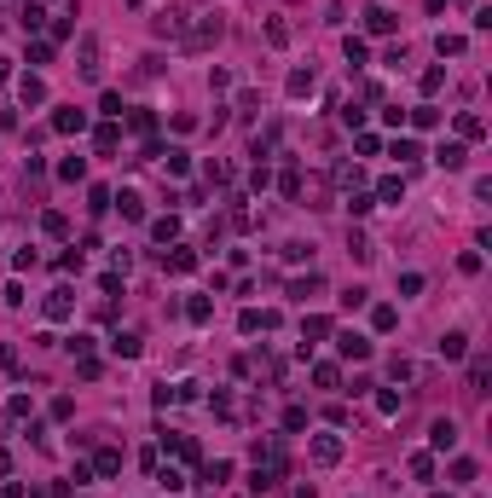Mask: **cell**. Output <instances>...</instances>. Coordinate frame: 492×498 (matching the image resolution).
Returning <instances> with one entry per match:
<instances>
[{
	"instance_id": "27",
	"label": "cell",
	"mask_w": 492,
	"mask_h": 498,
	"mask_svg": "<svg viewBox=\"0 0 492 498\" xmlns=\"http://www.w3.org/2000/svg\"><path fill=\"white\" fill-rule=\"evenodd\" d=\"M116 122H105V127H98V134H93V145H98V157H110V151H116Z\"/></svg>"
},
{
	"instance_id": "29",
	"label": "cell",
	"mask_w": 492,
	"mask_h": 498,
	"mask_svg": "<svg viewBox=\"0 0 492 498\" xmlns=\"http://www.w3.org/2000/svg\"><path fill=\"white\" fill-rule=\"evenodd\" d=\"M93 470H98V475H116V470H122V452H116V446H105V452L93 458Z\"/></svg>"
},
{
	"instance_id": "13",
	"label": "cell",
	"mask_w": 492,
	"mask_h": 498,
	"mask_svg": "<svg viewBox=\"0 0 492 498\" xmlns=\"http://www.w3.org/2000/svg\"><path fill=\"white\" fill-rule=\"evenodd\" d=\"M53 127H58V134H81V127H87V110H76V105H64L58 116H53Z\"/></svg>"
},
{
	"instance_id": "4",
	"label": "cell",
	"mask_w": 492,
	"mask_h": 498,
	"mask_svg": "<svg viewBox=\"0 0 492 498\" xmlns=\"http://www.w3.org/2000/svg\"><path fill=\"white\" fill-rule=\"evenodd\" d=\"M429 446H434V452H452V446H457V423H452V417H434V423H429Z\"/></svg>"
},
{
	"instance_id": "54",
	"label": "cell",
	"mask_w": 492,
	"mask_h": 498,
	"mask_svg": "<svg viewBox=\"0 0 492 498\" xmlns=\"http://www.w3.org/2000/svg\"><path fill=\"white\" fill-rule=\"evenodd\" d=\"M353 151H359V157H376V151H383V139H376V134H359Z\"/></svg>"
},
{
	"instance_id": "22",
	"label": "cell",
	"mask_w": 492,
	"mask_h": 498,
	"mask_svg": "<svg viewBox=\"0 0 492 498\" xmlns=\"http://www.w3.org/2000/svg\"><path fill=\"white\" fill-rule=\"evenodd\" d=\"M110 208H122V220H145V203L134 191H122V197H110Z\"/></svg>"
},
{
	"instance_id": "46",
	"label": "cell",
	"mask_w": 492,
	"mask_h": 498,
	"mask_svg": "<svg viewBox=\"0 0 492 498\" xmlns=\"http://www.w3.org/2000/svg\"><path fill=\"white\" fill-rule=\"evenodd\" d=\"M191 267H197L191 249H174V255H168V272H191Z\"/></svg>"
},
{
	"instance_id": "56",
	"label": "cell",
	"mask_w": 492,
	"mask_h": 498,
	"mask_svg": "<svg viewBox=\"0 0 492 498\" xmlns=\"http://www.w3.org/2000/svg\"><path fill=\"white\" fill-rule=\"evenodd\" d=\"M249 186H255V191H267V186H272V168H267V163H255V174H249Z\"/></svg>"
},
{
	"instance_id": "21",
	"label": "cell",
	"mask_w": 492,
	"mask_h": 498,
	"mask_svg": "<svg viewBox=\"0 0 492 498\" xmlns=\"http://www.w3.org/2000/svg\"><path fill=\"white\" fill-rule=\"evenodd\" d=\"M336 186H342V191H359V186H365V168H359V163H342V168H336Z\"/></svg>"
},
{
	"instance_id": "10",
	"label": "cell",
	"mask_w": 492,
	"mask_h": 498,
	"mask_svg": "<svg viewBox=\"0 0 492 498\" xmlns=\"http://www.w3.org/2000/svg\"><path fill=\"white\" fill-rule=\"evenodd\" d=\"M41 308H46V319H70V313H76V296H70V290L58 284V290H53V296L41 301Z\"/></svg>"
},
{
	"instance_id": "12",
	"label": "cell",
	"mask_w": 492,
	"mask_h": 498,
	"mask_svg": "<svg viewBox=\"0 0 492 498\" xmlns=\"http://www.w3.org/2000/svg\"><path fill=\"white\" fill-rule=\"evenodd\" d=\"M440 359H469V336L464 330H446V336H440Z\"/></svg>"
},
{
	"instance_id": "34",
	"label": "cell",
	"mask_w": 492,
	"mask_h": 498,
	"mask_svg": "<svg viewBox=\"0 0 492 498\" xmlns=\"http://www.w3.org/2000/svg\"><path fill=\"white\" fill-rule=\"evenodd\" d=\"M348 255H353V261H371L376 249H371V238H365V232H348Z\"/></svg>"
},
{
	"instance_id": "26",
	"label": "cell",
	"mask_w": 492,
	"mask_h": 498,
	"mask_svg": "<svg viewBox=\"0 0 492 498\" xmlns=\"http://www.w3.org/2000/svg\"><path fill=\"white\" fill-rule=\"evenodd\" d=\"M405 122H412V127H440V110L434 105H417V110H405Z\"/></svg>"
},
{
	"instance_id": "39",
	"label": "cell",
	"mask_w": 492,
	"mask_h": 498,
	"mask_svg": "<svg viewBox=\"0 0 492 498\" xmlns=\"http://www.w3.org/2000/svg\"><path fill=\"white\" fill-rule=\"evenodd\" d=\"M226 475H232V463H226V458H215V463H209V470H203V481H209V487H220Z\"/></svg>"
},
{
	"instance_id": "51",
	"label": "cell",
	"mask_w": 492,
	"mask_h": 498,
	"mask_svg": "<svg viewBox=\"0 0 492 498\" xmlns=\"http://www.w3.org/2000/svg\"><path fill=\"white\" fill-rule=\"evenodd\" d=\"M238 110L243 116H261V93H238Z\"/></svg>"
},
{
	"instance_id": "61",
	"label": "cell",
	"mask_w": 492,
	"mask_h": 498,
	"mask_svg": "<svg viewBox=\"0 0 492 498\" xmlns=\"http://www.w3.org/2000/svg\"><path fill=\"white\" fill-rule=\"evenodd\" d=\"M457 6H469V0H457Z\"/></svg>"
},
{
	"instance_id": "30",
	"label": "cell",
	"mask_w": 492,
	"mask_h": 498,
	"mask_svg": "<svg viewBox=\"0 0 492 498\" xmlns=\"http://www.w3.org/2000/svg\"><path fill=\"white\" fill-rule=\"evenodd\" d=\"M58 180H87V163H81V157H64V163H58Z\"/></svg>"
},
{
	"instance_id": "5",
	"label": "cell",
	"mask_w": 492,
	"mask_h": 498,
	"mask_svg": "<svg viewBox=\"0 0 492 498\" xmlns=\"http://www.w3.org/2000/svg\"><path fill=\"white\" fill-rule=\"evenodd\" d=\"M307 452H313V463H342V441H336V435H313V441H307Z\"/></svg>"
},
{
	"instance_id": "57",
	"label": "cell",
	"mask_w": 492,
	"mask_h": 498,
	"mask_svg": "<svg viewBox=\"0 0 492 498\" xmlns=\"http://www.w3.org/2000/svg\"><path fill=\"white\" fill-rule=\"evenodd\" d=\"M267 41H272V46H290V29H284V24L272 18V24H267Z\"/></svg>"
},
{
	"instance_id": "47",
	"label": "cell",
	"mask_w": 492,
	"mask_h": 498,
	"mask_svg": "<svg viewBox=\"0 0 492 498\" xmlns=\"http://www.w3.org/2000/svg\"><path fill=\"white\" fill-rule=\"evenodd\" d=\"M412 475L429 481V475H434V458H429V452H412Z\"/></svg>"
},
{
	"instance_id": "60",
	"label": "cell",
	"mask_w": 492,
	"mask_h": 498,
	"mask_svg": "<svg viewBox=\"0 0 492 498\" xmlns=\"http://www.w3.org/2000/svg\"><path fill=\"white\" fill-rule=\"evenodd\" d=\"M440 6H446V0H429V12H440Z\"/></svg>"
},
{
	"instance_id": "1",
	"label": "cell",
	"mask_w": 492,
	"mask_h": 498,
	"mask_svg": "<svg viewBox=\"0 0 492 498\" xmlns=\"http://www.w3.org/2000/svg\"><path fill=\"white\" fill-rule=\"evenodd\" d=\"M226 35V24H220V12H209V18H197L191 29H186V41H179V46H186V53H203V46H215Z\"/></svg>"
},
{
	"instance_id": "52",
	"label": "cell",
	"mask_w": 492,
	"mask_h": 498,
	"mask_svg": "<svg viewBox=\"0 0 492 498\" xmlns=\"http://www.w3.org/2000/svg\"><path fill=\"white\" fill-rule=\"evenodd\" d=\"M87 197H93V203H87V208H93V215H105V208H110V191H105V186H93V191H87Z\"/></svg>"
},
{
	"instance_id": "35",
	"label": "cell",
	"mask_w": 492,
	"mask_h": 498,
	"mask_svg": "<svg viewBox=\"0 0 492 498\" xmlns=\"http://www.w3.org/2000/svg\"><path fill=\"white\" fill-rule=\"evenodd\" d=\"M278 255H284V261H313V244H301V238H290V244L278 249Z\"/></svg>"
},
{
	"instance_id": "24",
	"label": "cell",
	"mask_w": 492,
	"mask_h": 498,
	"mask_svg": "<svg viewBox=\"0 0 492 498\" xmlns=\"http://www.w3.org/2000/svg\"><path fill=\"white\" fill-rule=\"evenodd\" d=\"M110 348H116L122 359H139V336H134V330H116V336H110Z\"/></svg>"
},
{
	"instance_id": "38",
	"label": "cell",
	"mask_w": 492,
	"mask_h": 498,
	"mask_svg": "<svg viewBox=\"0 0 492 498\" xmlns=\"http://www.w3.org/2000/svg\"><path fill=\"white\" fill-rule=\"evenodd\" d=\"M98 110H105V122H116L128 105H122V93H105V99H98Z\"/></svg>"
},
{
	"instance_id": "43",
	"label": "cell",
	"mask_w": 492,
	"mask_h": 498,
	"mask_svg": "<svg viewBox=\"0 0 492 498\" xmlns=\"http://www.w3.org/2000/svg\"><path fill=\"white\" fill-rule=\"evenodd\" d=\"M313 382H319V389H336L342 371H336V365H313Z\"/></svg>"
},
{
	"instance_id": "36",
	"label": "cell",
	"mask_w": 492,
	"mask_h": 498,
	"mask_svg": "<svg viewBox=\"0 0 492 498\" xmlns=\"http://www.w3.org/2000/svg\"><path fill=\"white\" fill-rule=\"evenodd\" d=\"M417 87H423V93H440V87H446V70H440V64H434V70H423Z\"/></svg>"
},
{
	"instance_id": "11",
	"label": "cell",
	"mask_w": 492,
	"mask_h": 498,
	"mask_svg": "<svg viewBox=\"0 0 492 498\" xmlns=\"http://www.w3.org/2000/svg\"><path fill=\"white\" fill-rule=\"evenodd\" d=\"M238 330H243V336H255V330H278V313H255V308H243Z\"/></svg>"
},
{
	"instance_id": "31",
	"label": "cell",
	"mask_w": 492,
	"mask_h": 498,
	"mask_svg": "<svg viewBox=\"0 0 492 498\" xmlns=\"http://www.w3.org/2000/svg\"><path fill=\"white\" fill-rule=\"evenodd\" d=\"M41 232H46V238H64V232H70V220H64L58 208H46V215H41Z\"/></svg>"
},
{
	"instance_id": "55",
	"label": "cell",
	"mask_w": 492,
	"mask_h": 498,
	"mask_svg": "<svg viewBox=\"0 0 492 498\" xmlns=\"http://www.w3.org/2000/svg\"><path fill=\"white\" fill-rule=\"evenodd\" d=\"M157 481H162V487H168V492H186V475H179V470H162Z\"/></svg>"
},
{
	"instance_id": "28",
	"label": "cell",
	"mask_w": 492,
	"mask_h": 498,
	"mask_svg": "<svg viewBox=\"0 0 492 498\" xmlns=\"http://www.w3.org/2000/svg\"><path fill=\"white\" fill-rule=\"evenodd\" d=\"M388 157H394V163H417V139H394V145H388Z\"/></svg>"
},
{
	"instance_id": "16",
	"label": "cell",
	"mask_w": 492,
	"mask_h": 498,
	"mask_svg": "<svg viewBox=\"0 0 492 498\" xmlns=\"http://www.w3.org/2000/svg\"><path fill=\"white\" fill-rule=\"evenodd\" d=\"M313 87H319L313 70H290V99H313Z\"/></svg>"
},
{
	"instance_id": "58",
	"label": "cell",
	"mask_w": 492,
	"mask_h": 498,
	"mask_svg": "<svg viewBox=\"0 0 492 498\" xmlns=\"http://www.w3.org/2000/svg\"><path fill=\"white\" fill-rule=\"evenodd\" d=\"M0 82H12V58H0Z\"/></svg>"
},
{
	"instance_id": "23",
	"label": "cell",
	"mask_w": 492,
	"mask_h": 498,
	"mask_svg": "<svg viewBox=\"0 0 492 498\" xmlns=\"http://www.w3.org/2000/svg\"><path fill=\"white\" fill-rule=\"evenodd\" d=\"M319 290H324L319 272H307V278H295V284H290V296H295V301H307V296H319Z\"/></svg>"
},
{
	"instance_id": "25",
	"label": "cell",
	"mask_w": 492,
	"mask_h": 498,
	"mask_svg": "<svg viewBox=\"0 0 492 498\" xmlns=\"http://www.w3.org/2000/svg\"><path fill=\"white\" fill-rule=\"evenodd\" d=\"M151 238H157V244H174V238H179V220H174V215L151 220Z\"/></svg>"
},
{
	"instance_id": "53",
	"label": "cell",
	"mask_w": 492,
	"mask_h": 498,
	"mask_svg": "<svg viewBox=\"0 0 492 498\" xmlns=\"http://www.w3.org/2000/svg\"><path fill=\"white\" fill-rule=\"evenodd\" d=\"M365 301H371V290H359V284H353V290H342V308H365Z\"/></svg>"
},
{
	"instance_id": "33",
	"label": "cell",
	"mask_w": 492,
	"mask_h": 498,
	"mask_svg": "<svg viewBox=\"0 0 492 498\" xmlns=\"http://www.w3.org/2000/svg\"><path fill=\"white\" fill-rule=\"evenodd\" d=\"M371 325H376V330H394V325H400V308H388V301H383V308H371Z\"/></svg>"
},
{
	"instance_id": "14",
	"label": "cell",
	"mask_w": 492,
	"mask_h": 498,
	"mask_svg": "<svg viewBox=\"0 0 492 498\" xmlns=\"http://www.w3.org/2000/svg\"><path fill=\"white\" fill-rule=\"evenodd\" d=\"M464 157H469V151H464V139H446V145L434 151V163H440V168L452 174V168H464Z\"/></svg>"
},
{
	"instance_id": "59",
	"label": "cell",
	"mask_w": 492,
	"mask_h": 498,
	"mask_svg": "<svg viewBox=\"0 0 492 498\" xmlns=\"http://www.w3.org/2000/svg\"><path fill=\"white\" fill-rule=\"evenodd\" d=\"M6 470H12V458H6V446H0V475H6Z\"/></svg>"
},
{
	"instance_id": "9",
	"label": "cell",
	"mask_w": 492,
	"mask_h": 498,
	"mask_svg": "<svg viewBox=\"0 0 492 498\" xmlns=\"http://www.w3.org/2000/svg\"><path fill=\"white\" fill-rule=\"evenodd\" d=\"M486 382H492V359L475 353V359H469V394H486Z\"/></svg>"
},
{
	"instance_id": "17",
	"label": "cell",
	"mask_w": 492,
	"mask_h": 498,
	"mask_svg": "<svg viewBox=\"0 0 492 498\" xmlns=\"http://www.w3.org/2000/svg\"><path fill=\"white\" fill-rule=\"evenodd\" d=\"M18 99H24V105H46V82H41V75H24V82H18Z\"/></svg>"
},
{
	"instance_id": "15",
	"label": "cell",
	"mask_w": 492,
	"mask_h": 498,
	"mask_svg": "<svg viewBox=\"0 0 492 498\" xmlns=\"http://www.w3.org/2000/svg\"><path fill=\"white\" fill-rule=\"evenodd\" d=\"M394 24H400V18H394L388 6H371V12H365V29H371V35H394Z\"/></svg>"
},
{
	"instance_id": "45",
	"label": "cell",
	"mask_w": 492,
	"mask_h": 498,
	"mask_svg": "<svg viewBox=\"0 0 492 498\" xmlns=\"http://www.w3.org/2000/svg\"><path fill=\"white\" fill-rule=\"evenodd\" d=\"M342 53H348V64H365L371 53H365V41H359V35H348V41H342Z\"/></svg>"
},
{
	"instance_id": "18",
	"label": "cell",
	"mask_w": 492,
	"mask_h": 498,
	"mask_svg": "<svg viewBox=\"0 0 492 498\" xmlns=\"http://www.w3.org/2000/svg\"><path fill=\"white\" fill-rule=\"evenodd\" d=\"M371 197H376V203H400V197H405V180H400V174H388V180L376 186Z\"/></svg>"
},
{
	"instance_id": "42",
	"label": "cell",
	"mask_w": 492,
	"mask_h": 498,
	"mask_svg": "<svg viewBox=\"0 0 492 498\" xmlns=\"http://www.w3.org/2000/svg\"><path fill=\"white\" fill-rule=\"evenodd\" d=\"M348 208H353V215H371L376 197H371V191H348Z\"/></svg>"
},
{
	"instance_id": "3",
	"label": "cell",
	"mask_w": 492,
	"mask_h": 498,
	"mask_svg": "<svg viewBox=\"0 0 492 498\" xmlns=\"http://www.w3.org/2000/svg\"><path fill=\"white\" fill-rule=\"evenodd\" d=\"M151 29H157L162 41H168V35H174V41H186V29H191V24H186V12H179V6H168V12H157V18H151Z\"/></svg>"
},
{
	"instance_id": "48",
	"label": "cell",
	"mask_w": 492,
	"mask_h": 498,
	"mask_svg": "<svg viewBox=\"0 0 492 498\" xmlns=\"http://www.w3.org/2000/svg\"><path fill=\"white\" fill-rule=\"evenodd\" d=\"M400 296H423V272H400Z\"/></svg>"
},
{
	"instance_id": "20",
	"label": "cell",
	"mask_w": 492,
	"mask_h": 498,
	"mask_svg": "<svg viewBox=\"0 0 492 498\" xmlns=\"http://www.w3.org/2000/svg\"><path fill=\"white\" fill-rule=\"evenodd\" d=\"M464 46H469L464 35H446V29L434 35V53H440V58H464Z\"/></svg>"
},
{
	"instance_id": "19",
	"label": "cell",
	"mask_w": 492,
	"mask_h": 498,
	"mask_svg": "<svg viewBox=\"0 0 492 498\" xmlns=\"http://www.w3.org/2000/svg\"><path fill=\"white\" fill-rule=\"evenodd\" d=\"M481 134H486V122L475 116V110H464V116H457V139L469 145V139H481Z\"/></svg>"
},
{
	"instance_id": "7",
	"label": "cell",
	"mask_w": 492,
	"mask_h": 498,
	"mask_svg": "<svg viewBox=\"0 0 492 498\" xmlns=\"http://www.w3.org/2000/svg\"><path fill=\"white\" fill-rule=\"evenodd\" d=\"M388 382H423V365L405 359V353H394V359H388Z\"/></svg>"
},
{
	"instance_id": "37",
	"label": "cell",
	"mask_w": 492,
	"mask_h": 498,
	"mask_svg": "<svg viewBox=\"0 0 492 498\" xmlns=\"http://www.w3.org/2000/svg\"><path fill=\"white\" fill-rule=\"evenodd\" d=\"M157 157H162V168H168V174H186V168H191V163H186V151H174V145H168V151H157Z\"/></svg>"
},
{
	"instance_id": "44",
	"label": "cell",
	"mask_w": 492,
	"mask_h": 498,
	"mask_svg": "<svg viewBox=\"0 0 492 498\" xmlns=\"http://www.w3.org/2000/svg\"><path fill=\"white\" fill-rule=\"evenodd\" d=\"M376 411L394 417V411H400V394H394V389H376Z\"/></svg>"
},
{
	"instance_id": "2",
	"label": "cell",
	"mask_w": 492,
	"mask_h": 498,
	"mask_svg": "<svg viewBox=\"0 0 492 498\" xmlns=\"http://www.w3.org/2000/svg\"><path fill=\"white\" fill-rule=\"evenodd\" d=\"M76 70L87 75V82H98V75H105V64H98V35H81V46H76Z\"/></svg>"
},
{
	"instance_id": "32",
	"label": "cell",
	"mask_w": 492,
	"mask_h": 498,
	"mask_svg": "<svg viewBox=\"0 0 492 498\" xmlns=\"http://www.w3.org/2000/svg\"><path fill=\"white\" fill-rule=\"evenodd\" d=\"M209 313H215V301H209V296H191V301H186V319H191V325H203Z\"/></svg>"
},
{
	"instance_id": "8",
	"label": "cell",
	"mask_w": 492,
	"mask_h": 498,
	"mask_svg": "<svg viewBox=\"0 0 492 498\" xmlns=\"http://www.w3.org/2000/svg\"><path fill=\"white\" fill-rule=\"evenodd\" d=\"M324 336H331V319H319V313H307V319H301V353L313 348V342H324Z\"/></svg>"
},
{
	"instance_id": "50",
	"label": "cell",
	"mask_w": 492,
	"mask_h": 498,
	"mask_svg": "<svg viewBox=\"0 0 492 498\" xmlns=\"http://www.w3.org/2000/svg\"><path fill=\"white\" fill-rule=\"evenodd\" d=\"M278 145V127H267V134H255V163H261V157H267Z\"/></svg>"
},
{
	"instance_id": "40",
	"label": "cell",
	"mask_w": 492,
	"mask_h": 498,
	"mask_svg": "<svg viewBox=\"0 0 492 498\" xmlns=\"http://www.w3.org/2000/svg\"><path fill=\"white\" fill-rule=\"evenodd\" d=\"M18 24H24V29H41V24H46V12H41V6H35V0H29V6H24V12H18Z\"/></svg>"
},
{
	"instance_id": "49",
	"label": "cell",
	"mask_w": 492,
	"mask_h": 498,
	"mask_svg": "<svg viewBox=\"0 0 492 498\" xmlns=\"http://www.w3.org/2000/svg\"><path fill=\"white\" fill-rule=\"evenodd\" d=\"M452 481H457V487H469V481H475V463L457 458V463H452Z\"/></svg>"
},
{
	"instance_id": "6",
	"label": "cell",
	"mask_w": 492,
	"mask_h": 498,
	"mask_svg": "<svg viewBox=\"0 0 492 498\" xmlns=\"http://www.w3.org/2000/svg\"><path fill=\"white\" fill-rule=\"evenodd\" d=\"M336 348H342V359H371V336H359V330H342Z\"/></svg>"
},
{
	"instance_id": "41",
	"label": "cell",
	"mask_w": 492,
	"mask_h": 498,
	"mask_svg": "<svg viewBox=\"0 0 492 498\" xmlns=\"http://www.w3.org/2000/svg\"><path fill=\"white\" fill-rule=\"evenodd\" d=\"M203 174H209L215 186H226V180H232V163H220V157H215V163H203Z\"/></svg>"
}]
</instances>
